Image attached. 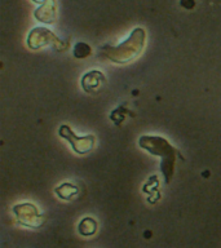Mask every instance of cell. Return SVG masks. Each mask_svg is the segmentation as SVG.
<instances>
[{"mask_svg": "<svg viewBox=\"0 0 221 248\" xmlns=\"http://www.w3.org/2000/svg\"><path fill=\"white\" fill-rule=\"evenodd\" d=\"M139 145L141 149L149 151L153 155H159L162 158L160 163V170L166 182L171 181L174 176V160H176V154L177 151L167 140L158 137V136H142L140 137Z\"/></svg>", "mask_w": 221, "mask_h": 248, "instance_id": "obj_1", "label": "cell"}, {"mask_svg": "<svg viewBox=\"0 0 221 248\" xmlns=\"http://www.w3.org/2000/svg\"><path fill=\"white\" fill-rule=\"evenodd\" d=\"M145 36H146L145 31L137 27L132 31L131 35L123 43H120L119 46H104L102 48L104 54L110 61L115 63H127L135 60L141 53L143 44H145Z\"/></svg>", "mask_w": 221, "mask_h": 248, "instance_id": "obj_2", "label": "cell"}, {"mask_svg": "<svg viewBox=\"0 0 221 248\" xmlns=\"http://www.w3.org/2000/svg\"><path fill=\"white\" fill-rule=\"evenodd\" d=\"M58 135L61 136L62 139L67 140L73 147V150L77 153V154H85L93 149L95 146V136L87 135L83 136V137H78L69 125L66 124H62L60 129H58Z\"/></svg>", "mask_w": 221, "mask_h": 248, "instance_id": "obj_3", "label": "cell"}, {"mask_svg": "<svg viewBox=\"0 0 221 248\" xmlns=\"http://www.w3.org/2000/svg\"><path fill=\"white\" fill-rule=\"evenodd\" d=\"M13 212L17 216V220L19 221V224L29 226V228H39L44 222V218L39 215L35 205L30 204V203H22V204L15 205Z\"/></svg>", "mask_w": 221, "mask_h": 248, "instance_id": "obj_4", "label": "cell"}, {"mask_svg": "<svg viewBox=\"0 0 221 248\" xmlns=\"http://www.w3.org/2000/svg\"><path fill=\"white\" fill-rule=\"evenodd\" d=\"M53 42L60 43V40L54 36L53 32H50L48 29L44 27H35L27 36V46L31 49H39L40 46H46Z\"/></svg>", "mask_w": 221, "mask_h": 248, "instance_id": "obj_5", "label": "cell"}, {"mask_svg": "<svg viewBox=\"0 0 221 248\" xmlns=\"http://www.w3.org/2000/svg\"><path fill=\"white\" fill-rule=\"evenodd\" d=\"M34 17L38 21H40V22H54V18H56V4H54V0H47L46 3L42 4L34 12Z\"/></svg>", "mask_w": 221, "mask_h": 248, "instance_id": "obj_6", "label": "cell"}, {"mask_svg": "<svg viewBox=\"0 0 221 248\" xmlns=\"http://www.w3.org/2000/svg\"><path fill=\"white\" fill-rule=\"evenodd\" d=\"M102 83H105V77L100 71H89L85 74L81 79V87L85 92H93L95 89L98 88Z\"/></svg>", "mask_w": 221, "mask_h": 248, "instance_id": "obj_7", "label": "cell"}, {"mask_svg": "<svg viewBox=\"0 0 221 248\" xmlns=\"http://www.w3.org/2000/svg\"><path fill=\"white\" fill-rule=\"evenodd\" d=\"M56 194L61 199H65V201H69L73 197H75L78 194V187L77 186L71 185V184H62L61 186L56 187Z\"/></svg>", "mask_w": 221, "mask_h": 248, "instance_id": "obj_8", "label": "cell"}, {"mask_svg": "<svg viewBox=\"0 0 221 248\" xmlns=\"http://www.w3.org/2000/svg\"><path fill=\"white\" fill-rule=\"evenodd\" d=\"M97 230V224L96 221L91 218V217H85L84 220L80 221L79 224V234L84 236L93 235Z\"/></svg>", "mask_w": 221, "mask_h": 248, "instance_id": "obj_9", "label": "cell"}, {"mask_svg": "<svg viewBox=\"0 0 221 248\" xmlns=\"http://www.w3.org/2000/svg\"><path fill=\"white\" fill-rule=\"evenodd\" d=\"M91 53V48L84 43H78L74 48V56L78 58H84Z\"/></svg>", "mask_w": 221, "mask_h": 248, "instance_id": "obj_10", "label": "cell"}, {"mask_svg": "<svg viewBox=\"0 0 221 248\" xmlns=\"http://www.w3.org/2000/svg\"><path fill=\"white\" fill-rule=\"evenodd\" d=\"M32 1H35V3H39V4H44L47 0H32Z\"/></svg>", "mask_w": 221, "mask_h": 248, "instance_id": "obj_11", "label": "cell"}]
</instances>
